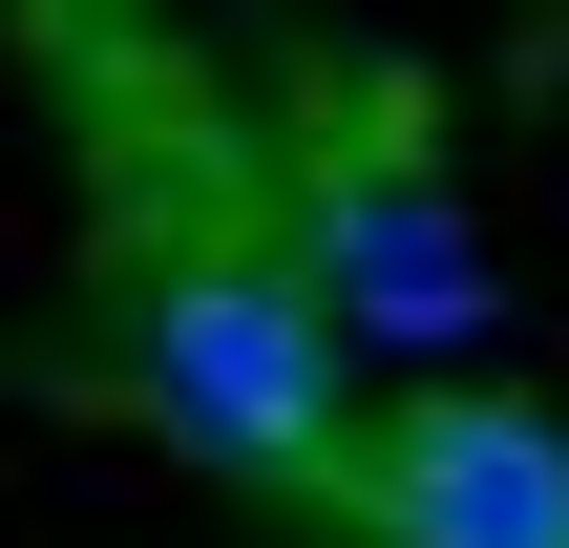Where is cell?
<instances>
[{
	"label": "cell",
	"instance_id": "obj_1",
	"mask_svg": "<svg viewBox=\"0 0 569 548\" xmlns=\"http://www.w3.org/2000/svg\"><path fill=\"white\" fill-rule=\"evenodd\" d=\"M148 401H169L190 465H232V486H317V507H338V465H359V338H338L274 253H169V275H148Z\"/></svg>",
	"mask_w": 569,
	"mask_h": 548
},
{
	"label": "cell",
	"instance_id": "obj_3",
	"mask_svg": "<svg viewBox=\"0 0 569 548\" xmlns=\"http://www.w3.org/2000/svg\"><path fill=\"white\" fill-rule=\"evenodd\" d=\"M296 296H317L338 338H380V359L486 338V253H465L422 190H380V169H296Z\"/></svg>",
	"mask_w": 569,
	"mask_h": 548
},
{
	"label": "cell",
	"instance_id": "obj_2",
	"mask_svg": "<svg viewBox=\"0 0 569 548\" xmlns=\"http://www.w3.org/2000/svg\"><path fill=\"white\" fill-rule=\"evenodd\" d=\"M338 528L359 548H569V422L507 380H422V401L359 422Z\"/></svg>",
	"mask_w": 569,
	"mask_h": 548
}]
</instances>
